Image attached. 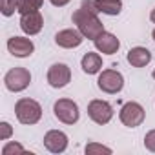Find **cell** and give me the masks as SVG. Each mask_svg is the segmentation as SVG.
<instances>
[{
	"label": "cell",
	"mask_w": 155,
	"mask_h": 155,
	"mask_svg": "<svg viewBox=\"0 0 155 155\" xmlns=\"http://www.w3.org/2000/svg\"><path fill=\"white\" fill-rule=\"evenodd\" d=\"M71 20H73V24H77V29L84 35V38L95 40V38L104 31V26H102V22L99 20L97 13H95V11H90V9L84 8V6H81L79 9L71 15Z\"/></svg>",
	"instance_id": "cell-1"
},
{
	"label": "cell",
	"mask_w": 155,
	"mask_h": 155,
	"mask_svg": "<svg viewBox=\"0 0 155 155\" xmlns=\"http://www.w3.org/2000/svg\"><path fill=\"white\" fill-rule=\"evenodd\" d=\"M15 115L22 124H37L42 117V108L33 99H20L15 104Z\"/></svg>",
	"instance_id": "cell-2"
},
{
	"label": "cell",
	"mask_w": 155,
	"mask_h": 155,
	"mask_svg": "<svg viewBox=\"0 0 155 155\" xmlns=\"http://www.w3.org/2000/svg\"><path fill=\"white\" fill-rule=\"evenodd\" d=\"M31 82V73L26 68H13L6 73L4 77V84L9 91H24Z\"/></svg>",
	"instance_id": "cell-3"
},
{
	"label": "cell",
	"mask_w": 155,
	"mask_h": 155,
	"mask_svg": "<svg viewBox=\"0 0 155 155\" xmlns=\"http://www.w3.org/2000/svg\"><path fill=\"white\" fill-rule=\"evenodd\" d=\"M144 117H146V113H144V108L139 104V102H126L122 108H120V113H119V119H120V122L124 124V126H128V128H137V126H140L142 122H144Z\"/></svg>",
	"instance_id": "cell-4"
},
{
	"label": "cell",
	"mask_w": 155,
	"mask_h": 155,
	"mask_svg": "<svg viewBox=\"0 0 155 155\" xmlns=\"http://www.w3.org/2000/svg\"><path fill=\"white\" fill-rule=\"evenodd\" d=\"M53 111H55V117L64 124H75L81 117L79 106L69 99H58L53 106Z\"/></svg>",
	"instance_id": "cell-5"
},
{
	"label": "cell",
	"mask_w": 155,
	"mask_h": 155,
	"mask_svg": "<svg viewBox=\"0 0 155 155\" xmlns=\"http://www.w3.org/2000/svg\"><path fill=\"white\" fill-rule=\"evenodd\" d=\"M97 84L104 93H119L124 88V77L117 69H104L99 75Z\"/></svg>",
	"instance_id": "cell-6"
},
{
	"label": "cell",
	"mask_w": 155,
	"mask_h": 155,
	"mask_svg": "<svg viewBox=\"0 0 155 155\" xmlns=\"http://www.w3.org/2000/svg\"><path fill=\"white\" fill-rule=\"evenodd\" d=\"M88 115L97 124H108L111 120V117H113V108H111L110 102L95 99V101H91L88 104Z\"/></svg>",
	"instance_id": "cell-7"
},
{
	"label": "cell",
	"mask_w": 155,
	"mask_h": 155,
	"mask_svg": "<svg viewBox=\"0 0 155 155\" xmlns=\"http://www.w3.org/2000/svg\"><path fill=\"white\" fill-rule=\"evenodd\" d=\"M71 81V71L66 64L57 62L48 69V84L55 90H60L64 86H68V82Z\"/></svg>",
	"instance_id": "cell-8"
},
{
	"label": "cell",
	"mask_w": 155,
	"mask_h": 155,
	"mask_svg": "<svg viewBox=\"0 0 155 155\" xmlns=\"http://www.w3.org/2000/svg\"><path fill=\"white\" fill-rule=\"evenodd\" d=\"M8 49L13 57L24 58V57H29L35 51V44L26 37H13V38L8 40Z\"/></svg>",
	"instance_id": "cell-9"
},
{
	"label": "cell",
	"mask_w": 155,
	"mask_h": 155,
	"mask_svg": "<svg viewBox=\"0 0 155 155\" xmlns=\"http://www.w3.org/2000/svg\"><path fill=\"white\" fill-rule=\"evenodd\" d=\"M44 146L51 153H62L68 148V135L64 131H58V130H49L44 135Z\"/></svg>",
	"instance_id": "cell-10"
},
{
	"label": "cell",
	"mask_w": 155,
	"mask_h": 155,
	"mask_svg": "<svg viewBox=\"0 0 155 155\" xmlns=\"http://www.w3.org/2000/svg\"><path fill=\"white\" fill-rule=\"evenodd\" d=\"M84 40V35L79 29H62L55 35V42L60 48L71 49V48H79Z\"/></svg>",
	"instance_id": "cell-11"
},
{
	"label": "cell",
	"mask_w": 155,
	"mask_h": 155,
	"mask_svg": "<svg viewBox=\"0 0 155 155\" xmlns=\"http://www.w3.org/2000/svg\"><path fill=\"white\" fill-rule=\"evenodd\" d=\"M44 26V18L38 11H31L20 17V28L26 35H37Z\"/></svg>",
	"instance_id": "cell-12"
},
{
	"label": "cell",
	"mask_w": 155,
	"mask_h": 155,
	"mask_svg": "<svg viewBox=\"0 0 155 155\" xmlns=\"http://www.w3.org/2000/svg\"><path fill=\"white\" fill-rule=\"evenodd\" d=\"M93 42H95V48H97L101 53H104V55H113V53H117V49L120 48L119 38H117L115 35L108 33V31H102Z\"/></svg>",
	"instance_id": "cell-13"
},
{
	"label": "cell",
	"mask_w": 155,
	"mask_h": 155,
	"mask_svg": "<svg viewBox=\"0 0 155 155\" xmlns=\"http://www.w3.org/2000/svg\"><path fill=\"white\" fill-rule=\"evenodd\" d=\"M128 62L133 66V68H144L146 64H150V60H151V51L150 49H146V48H140V46H137V48H131L130 51H128Z\"/></svg>",
	"instance_id": "cell-14"
},
{
	"label": "cell",
	"mask_w": 155,
	"mask_h": 155,
	"mask_svg": "<svg viewBox=\"0 0 155 155\" xmlns=\"http://www.w3.org/2000/svg\"><path fill=\"white\" fill-rule=\"evenodd\" d=\"M81 66H82V71H84V73L95 75V73H99L101 68H102V57H101L99 53H91V51H90V53H86V55L82 57Z\"/></svg>",
	"instance_id": "cell-15"
},
{
	"label": "cell",
	"mask_w": 155,
	"mask_h": 155,
	"mask_svg": "<svg viewBox=\"0 0 155 155\" xmlns=\"http://www.w3.org/2000/svg\"><path fill=\"white\" fill-rule=\"evenodd\" d=\"M95 6L99 9V13L115 17L122 11V2L120 0H95Z\"/></svg>",
	"instance_id": "cell-16"
},
{
	"label": "cell",
	"mask_w": 155,
	"mask_h": 155,
	"mask_svg": "<svg viewBox=\"0 0 155 155\" xmlns=\"http://www.w3.org/2000/svg\"><path fill=\"white\" fill-rule=\"evenodd\" d=\"M44 4V0H18V13L26 15L31 11H38Z\"/></svg>",
	"instance_id": "cell-17"
},
{
	"label": "cell",
	"mask_w": 155,
	"mask_h": 155,
	"mask_svg": "<svg viewBox=\"0 0 155 155\" xmlns=\"http://www.w3.org/2000/svg\"><path fill=\"white\" fill-rule=\"evenodd\" d=\"M0 11L4 17H11L15 11H18V0H0Z\"/></svg>",
	"instance_id": "cell-18"
},
{
	"label": "cell",
	"mask_w": 155,
	"mask_h": 155,
	"mask_svg": "<svg viewBox=\"0 0 155 155\" xmlns=\"http://www.w3.org/2000/svg\"><path fill=\"white\" fill-rule=\"evenodd\" d=\"M97 153H106V155H110V153H111V148L102 146V144H97V142H90V144L86 146V155H97Z\"/></svg>",
	"instance_id": "cell-19"
},
{
	"label": "cell",
	"mask_w": 155,
	"mask_h": 155,
	"mask_svg": "<svg viewBox=\"0 0 155 155\" xmlns=\"http://www.w3.org/2000/svg\"><path fill=\"white\" fill-rule=\"evenodd\" d=\"M15 153H18V155L24 153L22 144H18V142H8V144L2 148V155H15Z\"/></svg>",
	"instance_id": "cell-20"
},
{
	"label": "cell",
	"mask_w": 155,
	"mask_h": 155,
	"mask_svg": "<svg viewBox=\"0 0 155 155\" xmlns=\"http://www.w3.org/2000/svg\"><path fill=\"white\" fill-rule=\"evenodd\" d=\"M144 146H146V150L155 151V130H151L144 135Z\"/></svg>",
	"instance_id": "cell-21"
},
{
	"label": "cell",
	"mask_w": 155,
	"mask_h": 155,
	"mask_svg": "<svg viewBox=\"0 0 155 155\" xmlns=\"http://www.w3.org/2000/svg\"><path fill=\"white\" fill-rule=\"evenodd\" d=\"M13 130L9 126V122H0V140H8L11 137Z\"/></svg>",
	"instance_id": "cell-22"
},
{
	"label": "cell",
	"mask_w": 155,
	"mask_h": 155,
	"mask_svg": "<svg viewBox=\"0 0 155 155\" xmlns=\"http://www.w3.org/2000/svg\"><path fill=\"white\" fill-rule=\"evenodd\" d=\"M49 2L53 4V6H57V8H62V6H66L69 0H49Z\"/></svg>",
	"instance_id": "cell-23"
},
{
	"label": "cell",
	"mask_w": 155,
	"mask_h": 155,
	"mask_svg": "<svg viewBox=\"0 0 155 155\" xmlns=\"http://www.w3.org/2000/svg\"><path fill=\"white\" fill-rule=\"evenodd\" d=\"M150 20L155 24V9H151V13H150Z\"/></svg>",
	"instance_id": "cell-24"
},
{
	"label": "cell",
	"mask_w": 155,
	"mask_h": 155,
	"mask_svg": "<svg viewBox=\"0 0 155 155\" xmlns=\"http://www.w3.org/2000/svg\"><path fill=\"white\" fill-rule=\"evenodd\" d=\"M151 37H153V40H155V29H153V31H151Z\"/></svg>",
	"instance_id": "cell-25"
},
{
	"label": "cell",
	"mask_w": 155,
	"mask_h": 155,
	"mask_svg": "<svg viewBox=\"0 0 155 155\" xmlns=\"http://www.w3.org/2000/svg\"><path fill=\"white\" fill-rule=\"evenodd\" d=\"M151 75H153V79H155V69H153V73H151Z\"/></svg>",
	"instance_id": "cell-26"
}]
</instances>
